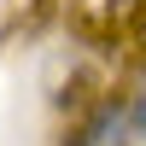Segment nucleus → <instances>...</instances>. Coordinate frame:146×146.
<instances>
[{
  "instance_id": "obj_1",
  "label": "nucleus",
  "mask_w": 146,
  "mask_h": 146,
  "mask_svg": "<svg viewBox=\"0 0 146 146\" xmlns=\"http://www.w3.org/2000/svg\"><path fill=\"white\" fill-rule=\"evenodd\" d=\"M129 129H135V123H129L117 105H105V111H94L64 146H129Z\"/></svg>"
},
{
  "instance_id": "obj_2",
  "label": "nucleus",
  "mask_w": 146,
  "mask_h": 146,
  "mask_svg": "<svg viewBox=\"0 0 146 146\" xmlns=\"http://www.w3.org/2000/svg\"><path fill=\"white\" fill-rule=\"evenodd\" d=\"M129 123H135V129H146V100L135 105V117H129Z\"/></svg>"
}]
</instances>
